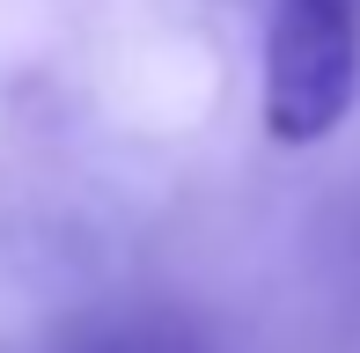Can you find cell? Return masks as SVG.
Segmentation results:
<instances>
[{
  "label": "cell",
  "instance_id": "obj_1",
  "mask_svg": "<svg viewBox=\"0 0 360 353\" xmlns=\"http://www.w3.org/2000/svg\"><path fill=\"white\" fill-rule=\"evenodd\" d=\"M360 96V0H280L265 30V133L316 148Z\"/></svg>",
  "mask_w": 360,
  "mask_h": 353
}]
</instances>
